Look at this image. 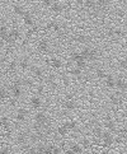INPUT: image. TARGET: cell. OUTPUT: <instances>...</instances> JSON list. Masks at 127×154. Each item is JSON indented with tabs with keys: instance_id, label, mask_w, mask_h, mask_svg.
Masks as SVG:
<instances>
[{
	"instance_id": "1",
	"label": "cell",
	"mask_w": 127,
	"mask_h": 154,
	"mask_svg": "<svg viewBox=\"0 0 127 154\" xmlns=\"http://www.w3.org/2000/svg\"><path fill=\"white\" fill-rule=\"evenodd\" d=\"M80 54L84 56V59H85L87 61H90V62L95 61V60H97V57H98V52H97V50L90 49V47H88V46L83 47L81 51H80Z\"/></svg>"
},
{
	"instance_id": "2",
	"label": "cell",
	"mask_w": 127,
	"mask_h": 154,
	"mask_svg": "<svg viewBox=\"0 0 127 154\" xmlns=\"http://www.w3.org/2000/svg\"><path fill=\"white\" fill-rule=\"evenodd\" d=\"M34 122L38 124L40 126H46L49 125V116H47L46 112H43V111H41V112H37L34 115Z\"/></svg>"
},
{
	"instance_id": "3",
	"label": "cell",
	"mask_w": 127,
	"mask_h": 154,
	"mask_svg": "<svg viewBox=\"0 0 127 154\" xmlns=\"http://www.w3.org/2000/svg\"><path fill=\"white\" fill-rule=\"evenodd\" d=\"M102 140H103V144L105 146H112L114 144V137L112 135V132L109 130L108 131H103V135H102Z\"/></svg>"
},
{
	"instance_id": "4",
	"label": "cell",
	"mask_w": 127,
	"mask_h": 154,
	"mask_svg": "<svg viewBox=\"0 0 127 154\" xmlns=\"http://www.w3.org/2000/svg\"><path fill=\"white\" fill-rule=\"evenodd\" d=\"M23 23L27 26V27L33 28L34 26H36L34 19H33V15H32L31 13H28V12H25V14L23 15Z\"/></svg>"
},
{
	"instance_id": "5",
	"label": "cell",
	"mask_w": 127,
	"mask_h": 154,
	"mask_svg": "<svg viewBox=\"0 0 127 154\" xmlns=\"http://www.w3.org/2000/svg\"><path fill=\"white\" fill-rule=\"evenodd\" d=\"M10 91H12V97L15 98V99H18L22 97V86H15V84H13L12 87H10Z\"/></svg>"
},
{
	"instance_id": "6",
	"label": "cell",
	"mask_w": 127,
	"mask_h": 154,
	"mask_svg": "<svg viewBox=\"0 0 127 154\" xmlns=\"http://www.w3.org/2000/svg\"><path fill=\"white\" fill-rule=\"evenodd\" d=\"M37 49H38L40 52H43V54H46V52H49L50 50V44L47 40H41L38 42V45H37Z\"/></svg>"
},
{
	"instance_id": "7",
	"label": "cell",
	"mask_w": 127,
	"mask_h": 154,
	"mask_svg": "<svg viewBox=\"0 0 127 154\" xmlns=\"http://www.w3.org/2000/svg\"><path fill=\"white\" fill-rule=\"evenodd\" d=\"M15 140H17V143L19 145H25L28 143V140H31V139H29V136L25 134V132H19V134L17 135V139H15Z\"/></svg>"
},
{
	"instance_id": "8",
	"label": "cell",
	"mask_w": 127,
	"mask_h": 154,
	"mask_svg": "<svg viewBox=\"0 0 127 154\" xmlns=\"http://www.w3.org/2000/svg\"><path fill=\"white\" fill-rule=\"evenodd\" d=\"M15 120L18 121V122H23V121L27 120V111L24 108H19L17 111V113H15Z\"/></svg>"
},
{
	"instance_id": "9",
	"label": "cell",
	"mask_w": 127,
	"mask_h": 154,
	"mask_svg": "<svg viewBox=\"0 0 127 154\" xmlns=\"http://www.w3.org/2000/svg\"><path fill=\"white\" fill-rule=\"evenodd\" d=\"M116 88L121 92L127 91V83L125 82L123 78H116Z\"/></svg>"
},
{
	"instance_id": "10",
	"label": "cell",
	"mask_w": 127,
	"mask_h": 154,
	"mask_svg": "<svg viewBox=\"0 0 127 154\" xmlns=\"http://www.w3.org/2000/svg\"><path fill=\"white\" fill-rule=\"evenodd\" d=\"M104 82H105V87L109 88V89H114L116 88V79L113 75H111V74H108L107 78L104 79Z\"/></svg>"
},
{
	"instance_id": "11",
	"label": "cell",
	"mask_w": 127,
	"mask_h": 154,
	"mask_svg": "<svg viewBox=\"0 0 127 154\" xmlns=\"http://www.w3.org/2000/svg\"><path fill=\"white\" fill-rule=\"evenodd\" d=\"M32 73H33V77H36L37 79H43L45 78V71L42 70L40 66H32Z\"/></svg>"
},
{
	"instance_id": "12",
	"label": "cell",
	"mask_w": 127,
	"mask_h": 154,
	"mask_svg": "<svg viewBox=\"0 0 127 154\" xmlns=\"http://www.w3.org/2000/svg\"><path fill=\"white\" fill-rule=\"evenodd\" d=\"M64 108L67 110V111H74L76 108V102L74 99L69 98V99H66L65 102H64Z\"/></svg>"
},
{
	"instance_id": "13",
	"label": "cell",
	"mask_w": 127,
	"mask_h": 154,
	"mask_svg": "<svg viewBox=\"0 0 127 154\" xmlns=\"http://www.w3.org/2000/svg\"><path fill=\"white\" fill-rule=\"evenodd\" d=\"M8 36H9V29H8L7 26H5V23L1 20V27H0V38H1V41H5L8 38Z\"/></svg>"
},
{
	"instance_id": "14",
	"label": "cell",
	"mask_w": 127,
	"mask_h": 154,
	"mask_svg": "<svg viewBox=\"0 0 127 154\" xmlns=\"http://www.w3.org/2000/svg\"><path fill=\"white\" fill-rule=\"evenodd\" d=\"M97 12H104L109 7V0H97Z\"/></svg>"
},
{
	"instance_id": "15",
	"label": "cell",
	"mask_w": 127,
	"mask_h": 154,
	"mask_svg": "<svg viewBox=\"0 0 127 154\" xmlns=\"http://www.w3.org/2000/svg\"><path fill=\"white\" fill-rule=\"evenodd\" d=\"M50 9H51L54 13L60 14V13L64 12V5H61L59 2H54V3H52V5L50 7Z\"/></svg>"
},
{
	"instance_id": "16",
	"label": "cell",
	"mask_w": 127,
	"mask_h": 154,
	"mask_svg": "<svg viewBox=\"0 0 127 154\" xmlns=\"http://www.w3.org/2000/svg\"><path fill=\"white\" fill-rule=\"evenodd\" d=\"M13 13L15 15H18V17H23V15L25 14V10H24V8L22 7V5L15 4V5H13Z\"/></svg>"
},
{
	"instance_id": "17",
	"label": "cell",
	"mask_w": 127,
	"mask_h": 154,
	"mask_svg": "<svg viewBox=\"0 0 127 154\" xmlns=\"http://www.w3.org/2000/svg\"><path fill=\"white\" fill-rule=\"evenodd\" d=\"M31 106L33 108H40L42 106V101L40 97H37V95H33V97H31Z\"/></svg>"
},
{
	"instance_id": "18",
	"label": "cell",
	"mask_w": 127,
	"mask_h": 154,
	"mask_svg": "<svg viewBox=\"0 0 127 154\" xmlns=\"http://www.w3.org/2000/svg\"><path fill=\"white\" fill-rule=\"evenodd\" d=\"M84 7L89 10H97V0H85V3H84Z\"/></svg>"
},
{
	"instance_id": "19",
	"label": "cell",
	"mask_w": 127,
	"mask_h": 154,
	"mask_svg": "<svg viewBox=\"0 0 127 154\" xmlns=\"http://www.w3.org/2000/svg\"><path fill=\"white\" fill-rule=\"evenodd\" d=\"M69 149H71L75 154H83V145L76 144V143H72V144H70Z\"/></svg>"
},
{
	"instance_id": "20",
	"label": "cell",
	"mask_w": 127,
	"mask_h": 154,
	"mask_svg": "<svg viewBox=\"0 0 127 154\" xmlns=\"http://www.w3.org/2000/svg\"><path fill=\"white\" fill-rule=\"evenodd\" d=\"M50 65L54 68V69H60V68L62 66V61H61L60 59H57V57H51Z\"/></svg>"
},
{
	"instance_id": "21",
	"label": "cell",
	"mask_w": 127,
	"mask_h": 154,
	"mask_svg": "<svg viewBox=\"0 0 127 154\" xmlns=\"http://www.w3.org/2000/svg\"><path fill=\"white\" fill-rule=\"evenodd\" d=\"M104 127H107V130H109L111 132H114L117 131V129H116V122L113 120H107L104 122Z\"/></svg>"
},
{
	"instance_id": "22",
	"label": "cell",
	"mask_w": 127,
	"mask_h": 154,
	"mask_svg": "<svg viewBox=\"0 0 127 154\" xmlns=\"http://www.w3.org/2000/svg\"><path fill=\"white\" fill-rule=\"evenodd\" d=\"M64 126H65L66 129L70 131V130H76L78 124L75 122V121H66V122H64Z\"/></svg>"
},
{
	"instance_id": "23",
	"label": "cell",
	"mask_w": 127,
	"mask_h": 154,
	"mask_svg": "<svg viewBox=\"0 0 127 154\" xmlns=\"http://www.w3.org/2000/svg\"><path fill=\"white\" fill-rule=\"evenodd\" d=\"M56 131H57V134H59L60 136H66L67 135V132H69V130L66 129L65 126H64V124L62 125H60V126H57V129H56Z\"/></svg>"
},
{
	"instance_id": "24",
	"label": "cell",
	"mask_w": 127,
	"mask_h": 154,
	"mask_svg": "<svg viewBox=\"0 0 127 154\" xmlns=\"http://www.w3.org/2000/svg\"><path fill=\"white\" fill-rule=\"evenodd\" d=\"M76 42H79V44H83V45H85V44H89V42H90V38H89L88 36L80 35V36H78V37H76Z\"/></svg>"
},
{
	"instance_id": "25",
	"label": "cell",
	"mask_w": 127,
	"mask_h": 154,
	"mask_svg": "<svg viewBox=\"0 0 127 154\" xmlns=\"http://www.w3.org/2000/svg\"><path fill=\"white\" fill-rule=\"evenodd\" d=\"M9 35L13 37V38L17 41V40H19L20 38V31L18 29V28H12L9 31Z\"/></svg>"
},
{
	"instance_id": "26",
	"label": "cell",
	"mask_w": 127,
	"mask_h": 154,
	"mask_svg": "<svg viewBox=\"0 0 127 154\" xmlns=\"http://www.w3.org/2000/svg\"><path fill=\"white\" fill-rule=\"evenodd\" d=\"M70 74H71V75H74V77H76V78L80 79L81 74H83V69H80V68L75 66L74 69H71V70H70Z\"/></svg>"
},
{
	"instance_id": "27",
	"label": "cell",
	"mask_w": 127,
	"mask_h": 154,
	"mask_svg": "<svg viewBox=\"0 0 127 154\" xmlns=\"http://www.w3.org/2000/svg\"><path fill=\"white\" fill-rule=\"evenodd\" d=\"M107 75L108 74L105 73L104 69H97V70H95V77H97L98 79H105Z\"/></svg>"
},
{
	"instance_id": "28",
	"label": "cell",
	"mask_w": 127,
	"mask_h": 154,
	"mask_svg": "<svg viewBox=\"0 0 127 154\" xmlns=\"http://www.w3.org/2000/svg\"><path fill=\"white\" fill-rule=\"evenodd\" d=\"M31 65H29V61H28V59H20V61H19V68L22 69V70H27V69L29 68Z\"/></svg>"
},
{
	"instance_id": "29",
	"label": "cell",
	"mask_w": 127,
	"mask_h": 154,
	"mask_svg": "<svg viewBox=\"0 0 127 154\" xmlns=\"http://www.w3.org/2000/svg\"><path fill=\"white\" fill-rule=\"evenodd\" d=\"M93 134L95 135V136H98V137H102V135H103V130H102V127H100V126H94L93 127Z\"/></svg>"
},
{
	"instance_id": "30",
	"label": "cell",
	"mask_w": 127,
	"mask_h": 154,
	"mask_svg": "<svg viewBox=\"0 0 127 154\" xmlns=\"http://www.w3.org/2000/svg\"><path fill=\"white\" fill-rule=\"evenodd\" d=\"M75 65L78 66V68H80V69H87V66H88V61L85 60V59H83V60H79V61H75Z\"/></svg>"
},
{
	"instance_id": "31",
	"label": "cell",
	"mask_w": 127,
	"mask_h": 154,
	"mask_svg": "<svg viewBox=\"0 0 127 154\" xmlns=\"http://www.w3.org/2000/svg\"><path fill=\"white\" fill-rule=\"evenodd\" d=\"M70 57H71V60H74V61H79V60L84 59V56L80 54V52H72V54L70 55Z\"/></svg>"
},
{
	"instance_id": "32",
	"label": "cell",
	"mask_w": 127,
	"mask_h": 154,
	"mask_svg": "<svg viewBox=\"0 0 127 154\" xmlns=\"http://www.w3.org/2000/svg\"><path fill=\"white\" fill-rule=\"evenodd\" d=\"M8 97H9V94H8L7 88H5V87H1V89H0V98H1V102L7 99Z\"/></svg>"
},
{
	"instance_id": "33",
	"label": "cell",
	"mask_w": 127,
	"mask_h": 154,
	"mask_svg": "<svg viewBox=\"0 0 127 154\" xmlns=\"http://www.w3.org/2000/svg\"><path fill=\"white\" fill-rule=\"evenodd\" d=\"M109 101L112 102L113 104H120L121 103V98L118 97V95H116V94H111L109 95Z\"/></svg>"
},
{
	"instance_id": "34",
	"label": "cell",
	"mask_w": 127,
	"mask_h": 154,
	"mask_svg": "<svg viewBox=\"0 0 127 154\" xmlns=\"http://www.w3.org/2000/svg\"><path fill=\"white\" fill-rule=\"evenodd\" d=\"M47 28H52V29H54L55 32H57V33H59V32H61L60 26L57 24V23H54V22H51V23L47 24Z\"/></svg>"
},
{
	"instance_id": "35",
	"label": "cell",
	"mask_w": 127,
	"mask_h": 154,
	"mask_svg": "<svg viewBox=\"0 0 127 154\" xmlns=\"http://www.w3.org/2000/svg\"><path fill=\"white\" fill-rule=\"evenodd\" d=\"M19 66V62H17V61H12L9 64V66H8V69H9V71H14L15 69H17Z\"/></svg>"
},
{
	"instance_id": "36",
	"label": "cell",
	"mask_w": 127,
	"mask_h": 154,
	"mask_svg": "<svg viewBox=\"0 0 127 154\" xmlns=\"http://www.w3.org/2000/svg\"><path fill=\"white\" fill-rule=\"evenodd\" d=\"M120 68L122 69V70H127V59L120 60Z\"/></svg>"
},
{
	"instance_id": "37",
	"label": "cell",
	"mask_w": 127,
	"mask_h": 154,
	"mask_svg": "<svg viewBox=\"0 0 127 154\" xmlns=\"http://www.w3.org/2000/svg\"><path fill=\"white\" fill-rule=\"evenodd\" d=\"M81 145H83V148H89V146H90V141H89L88 137H83Z\"/></svg>"
},
{
	"instance_id": "38",
	"label": "cell",
	"mask_w": 127,
	"mask_h": 154,
	"mask_svg": "<svg viewBox=\"0 0 127 154\" xmlns=\"http://www.w3.org/2000/svg\"><path fill=\"white\" fill-rule=\"evenodd\" d=\"M114 33H116V36H118V37L126 36V32L122 31V29H120V28H114Z\"/></svg>"
},
{
	"instance_id": "39",
	"label": "cell",
	"mask_w": 127,
	"mask_h": 154,
	"mask_svg": "<svg viewBox=\"0 0 127 154\" xmlns=\"http://www.w3.org/2000/svg\"><path fill=\"white\" fill-rule=\"evenodd\" d=\"M36 91H37V94H43L45 93V87L42 86V84H40V86H37L36 87Z\"/></svg>"
},
{
	"instance_id": "40",
	"label": "cell",
	"mask_w": 127,
	"mask_h": 154,
	"mask_svg": "<svg viewBox=\"0 0 127 154\" xmlns=\"http://www.w3.org/2000/svg\"><path fill=\"white\" fill-rule=\"evenodd\" d=\"M9 125V119L7 116H3L1 117V127H7Z\"/></svg>"
},
{
	"instance_id": "41",
	"label": "cell",
	"mask_w": 127,
	"mask_h": 154,
	"mask_svg": "<svg viewBox=\"0 0 127 154\" xmlns=\"http://www.w3.org/2000/svg\"><path fill=\"white\" fill-rule=\"evenodd\" d=\"M52 0H42V5H43V7H46V8H50L51 5H52Z\"/></svg>"
},
{
	"instance_id": "42",
	"label": "cell",
	"mask_w": 127,
	"mask_h": 154,
	"mask_svg": "<svg viewBox=\"0 0 127 154\" xmlns=\"http://www.w3.org/2000/svg\"><path fill=\"white\" fill-rule=\"evenodd\" d=\"M34 31H36V28L33 27V28H31V29H28L27 31V33H25V36H27L28 37V38H31V37L32 36H33V33H34Z\"/></svg>"
},
{
	"instance_id": "43",
	"label": "cell",
	"mask_w": 127,
	"mask_h": 154,
	"mask_svg": "<svg viewBox=\"0 0 127 154\" xmlns=\"http://www.w3.org/2000/svg\"><path fill=\"white\" fill-rule=\"evenodd\" d=\"M0 154H10L9 148H8V146H3V145H1V150H0Z\"/></svg>"
},
{
	"instance_id": "44",
	"label": "cell",
	"mask_w": 127,
	"mask_h": 154,
	"mask_svg": "<svg viewBox=\"0 0 127 154\" xmlns=\"http://www.w3.org/2000/svg\"><path fill=\"white\" fill-rule=\"evenodd\" d=\"M52 154H62V152H61V149L59 146H54V150H52Z\"/></svg>"
},
{
	"instance_id": "45",
	"label": "cell",
	"mask_w": 127,
	"mask_h": 154,
	"mask_svg": "<svg viewBox=\"0 0 127 154\" xmlns=\"http://www.w3.org/2000/svg\"><path fill=\"white\" fill-rule=\"evenodd\" d=\"M107 36H108V37H113V36H116V33H114V28H109V29L107 31Z\"/></svg>"
},
{
	"instance_id": "46",
	"label": "cell",
	"mask_w": 127,
	"mask_h": 154,
	"mask_svg": "<svg viewBox=\"0 0 127 154\" xmlns=\"http://www.w3.org/2000/svg\"><path fill=\"white\" fill-rule=\"evenodd\" d=\"M33 86V80H31V79H25V80H23V86Z\"/></svg>"
},
{
	"instance_id": "47",
	"label": "cell",
	"mask_w": 127,
	"mask_h": 154,
	"mask_svg": "<svg viewBox=\"0 0 127 154\" xmlns=\"http://www.w3.org/2000/svg\"><path fill=\"white\" fill-rule=\"evenodd\" d=\"M64 154H75V153H74L71 149H67V150H65V152H64Z\"/></svg>"
}]
</instances>
